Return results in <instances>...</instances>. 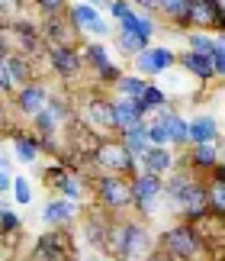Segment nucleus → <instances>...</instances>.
<instances>
[{
  "label": "nucleus",
  "mask_w": 225,
  "mask_h": 261,
  "mask_svg": "<svg viewBox=\"0 0 225 261\" xmlns=\"http://www.w3.org/2000/svg\"><path fill=\"white\" fill-rule=\"evenodd\" d=\"M164 197L180 210V216L187 219V223H200V219L209 213L206 184H200V180H196L193 168H190V171H171L167 174V180H164Z\"/></svg>",
  "instance_id": "1"
},
{
  "label": "nucleus",
  "mask_w": 225,
  "mask_h": 261,
  "mask_svg": "<svg viewBox=\"0 0 225 261\" xmlns=\"http://www.w3.org/2000/svg\"><path fill=\"white\" fill-rule=\"evenodd\" d=\"M106 252L116 261H138L151 255V236L142 219H122L106 229Z\"/></svg>",
  "instance_id": "2"
},
{
  "label": "nucleus",
  "mask_w": 225,
  "mask_h": 261,
  "mask_svg": "<svg viewBox=\"0 0 225 261\" xmlns=\"http://www.w3.org/2000/svg\"><path fill=\"white\" fill-rule=\"evenodd\" d=\"M161 252L171 255L174 261H193L203 252V239H200V229L196 223H177L171 226L164 236H161Z\"/></svg>",
  "instance_id": "3"
},
{
  "label": "nucleus",
  "mask_w": 225,
  "mask_h": 261,
  "mask_svg": "<svg viewBox=\"0 0 225 261\" xmlns=\"http://www.w3.org/2000/svg\"><path fill=\"white\" fill-rule=\"evenodd\" d=\"M174 26L187 29H216V33H225V0H187V10L174 19Z\"/></svg>",
  "instance_id": "4"
},
{
  "label": "nucleus",
  "mask_w": 225,
  "mask_h": 261,
  "mask_svg": "<svg viewBox=\"0 0 225 261\" xmlns=\"http://www.w3.org/2000/svg\"><path fill=\"white\" fill-rule=\"evenodd\" d=\"M129 187H132V203L142 216H155L161 200H164V180L158 174H148V171H135L129 177Z\"/></svg>",
  "instance_id": "5"
},
{
  "label": "nucleus",
  "mask_w": 225,
  "mask_h": 261,
  "mask_svg": "<svg viewBox=\"0 0 225 261\" xmlns=\"http://www.w3.org/2000/svg\"><path fill=\"white\" fill-rule=\"evenodd\" d=\"M97 200L109 213H126L132 206V187H129L126 174H112V171L100 174L97 177Z\"/></svg>",
  "instance_id": "6"
},
{
  "label": "nucleus",
  "mask_w": 225,
  "mask_h": 261,
  "mask_svg": "<svg viewBox=\"0 0 225 261\" xmlns=\"http://www.w3.org/2000/svg\"><path fill=\"white\" fill-rule=\"evenodd\" d=\"M68 23L74 26L77 33H90V36H97V39H106L112 33L109 23L100 16V10L90 7V4H84V0H77V4L68 7Z\"/></svg>",
  "instance_id": "7"
},
{
  "label": "nucleus",
  "mask_w": 225,
  "mask_h": 261,
  "mask_svg": "<svg viewBox=\"0 0 225 261\" xmlns=\"http://www.w3.org/2000/svg\"><path fill=\"white\" fill-rule=\"evenodd\" d=\"M132 62H135V74L155 77V74H161V71H167V68L177 65V52L167 48V45H148V48H142Z\"/></svg>",
  "instance_id": "8"
},
{
  "label": "nucleus",
  "mask_w": 225,
  "mask_h": 261,
  "mask_svg": "<svg viewBox=\"0 0 225 261\" xmlns=\"http://www.w3.org/2000/svg\"><path fill=\"white\" fill-rule=\"evenodd\" d=\"M97 165L103 171H112V174H135L138 171V158L126 152L122 142H103L97 148Z\"/></svg>",
  "instance_id": "9"
},
{
  "label": "nucleus",
  "mask_w": 225,
  "mask_h": 261,
  "mask_svg": "<svg viewBox=\"0 0 225 261\" xmlns=\"http://www.w3.org/2000/svg\"><path fill=\"white\" fill-rule=\"evenodd\" d=\"M145 116H148V107L142 103V97H112V129L116 133L138 126Z\"/></svg>",
  "instance_id": "10"
},
{
  "label": "nucleus",
  "mask_w": 225,
  "mask_h": 261,
  "mask_svg": "<svg viewBox=\"0 0 225 261\" xmlns=\"http://www.w3.org/2000/svg\"><path fill=\"white\" fill-rule=\"evenodd\" d=\"M48 65H52V71L61 74V77H74L80 71V65H84V58L74 45H48Z\"/></svg>",
  "instance_id": "11"
},
{
  "label": "nucleus",
  "mask_w": 225,
  "mask_h": 261,
  "mask_svg": "<svg viewBox=\"0 0 225 261\" xmlns=\"http://www.w3.org/2000/svg\"><path fill=\"white\" fill-rule=\"evenodd\" d=\"M74 216H77V200L71 197H55L42 206V223L48 229H65Z\"/></svg>",
  "instance_id": "12"
},
{
  "label": "nucleus",
  "mask_w": 225,
  "mask_h": 261,
  "mask_svg": "<svg viewBox=\"0 0 225 261\" xmlns=\"http://www.w3.org/2000/svg\"><path fill=\"white\" fill-rule=\"evenodd\" d=\"M222 142L216 139V142H196L190 145V155H187V165L193 168V171H212L216 165H222Z\"/></svg>",
  "instance_id": "13"
},
{
  "label": "nucleus",
  "mask_w": 225,
  "mask_h": 261,
  "mask_svg": "<svg viewBox=\"0 0 225 261\" xmlns=\"http://www.w3.org/2000/svg\"><path fill=\"white\" fill-rule=\"evenodd\" d=\"M45 103H48V90L42 84H36V81H29V84H23L16 90V110L23 116H29V119H33L36 113H42Z\"/></svg>",
  "instance_id": "14"
},
{
  "label": "nucleus",
  "mask_w": 225,
  "mask_h": 261,
  "mask_svg": "<svg viewBox=\"0 0 225 261\" xmlns=\"http://www.w3.org/2000/svg\"><path fill=\"white\" fill-rule=\"evenodd\" d=\"M138 162H142V171L158 174V177H167L174 171V152H171L167 145H151Z\"/></svg>",
  "instance_id": "15"
},
{
  "label": "nucleus",
  "mask_w": 225,
  "mask_h": 261,
  "mask_svg": "<svg viewBox=\"0 0 225 261\" xmlns=\"http://www.w3.org/2000/svg\"><path fill=\"white\" fill-rule=\"evenodd\" d=\"M155 119L167 126V133H171V145H190V119H183L177 110L164 107V110H158V113H155Z\"/></svg>",
  "instance_id": "16"
},
{
  "label": "nucleus",
  "mask_w": 225,
  "mask_h": 261,
  "mask_svg": "<svg viewBox=\"0 0 225 261\" xmlns=\"http://www.w3.org/2000/svg\"><path fill=\"white\" fill-rule=\"evenodd\" d=\"M177 62L183 65V71H187L190 77H196L200 84H209L212 77H216V71H212V62H209V55H200V52H180L177 55Z\"/></svg>",
  "instance_id": "17"
},
{
  "label": "nucleus",
  "mask_w": 225,
  "mask_h": 261,
  "mask_svg": "<svg viewBox=\"0 0 225 261\" xmlns=\"http://www.w3.org/2000/svg\"><path fill=\"white\" fill-rule=\"evenodd\" d=\"M209 184H206V203H209V213L212 216H225V168L216 165L209 171Z\"/></svg>",
  "instance_id": "18"
},
{
  "label": "nucleus",
  "mask_w": 225,
  "mask_h": 261,
  "mask_svg": "<svg viewBox=\"0 0 225 261\" xmlns=\"http://www.w3.org/2000/svg\"><path fill=\"white\" fill-rule=\"evenodd\" d=\"M65 236H61V229H55V232H42L36 239V258L42 261H65Z\"/></svg>",
  "instance_id": "19"
},
{
  "label": "nucleus",
  "mask_w": 225,
  "mask_h": 261,
  "mask_svg": "<svg viewBox=\"0 0 225 261\" xmlns=\"http://www.w3.org/2000/svg\"><path fill=\"white\" fill-rule=\"evenodd\" d=\"M219 136H222V126H219L216 116L200 113V116L190 119V145H196V142H216Z\"/></svg>",
  "instance_id": "20"
},
{
  "label": "nucleus",
  "mask_w": 225,
  "mask_h": 261,
  "mask_svg": "<svg viewBox=\"0 0 225 261\" xmlns=\"http://www.w3.org/2000/svg\"><path fill=\"white\" fill-rule=\"evenodd\" d=\"M48 184H52L61 197H71V200L84 197V184H80V177L65 171V168H52V171H48Z\"/></svg>",
  "instance_id": "21"
},
{
  "label": "nucleus",
  "mask_w": 225,
  "mask_h": 261,
  "mask_svg": "<svg viewBox=\"0 0 225 261\" xmlns=\"http://www.w3.org/2000/svg\"><path fill=\"white\" fill-rule=\"evenodd\" d=\"M119 142L126 145V152L129 155H135V158H142L151 148V142H148V123L142 119L138 126H132V129H122L119 133Z\"/></svg>",
  "instance_id": "22"
},
{
  "label": "nucleus",
  "mask_w": 225,
  "mask_h": 261,
  "mask_svg": "<svg viewBox=\"0 0 225 261\" xmlns=\"http://www.w3.org/2000/svg\"><path fill=\"white\" fill-rule=\"evenodd\" d=\"M119 29L142 36L145 42H151V36L158 33V26H155V19H151V13H142V10H132L126 19H119Z\"/></svg>",
  "instance_id": "23"
},
{
  "label": "nucleus",
  "mask_w": 225,
  "mask_h": 261,
  "mask_svg": "<svg viewBox=\"0 0 225 261\" xmlns=\"http://www.w3.org/2000/svg\"><path fill=\"white\" fill-rule=\"evenodd\" d=\"M13 152L23 165H36L42 155V142H39V136H13Z\"/></svg>",
  "instance_id": "24"
},
{
  "label": "nucleus",
  "mask_w": 225,
  "mask_h": 261,
  "mask_svg": "<svg viewBox=\"0 0 225 261\" xmlns=\"http://www.w3.org/2000/svg\"><path fill=\"white\" fill-rule=\"evenodd\" d=\"M151 81L145 74H122L116 84H112V90H116V97H142L145 94V87Z\"/></svg>",
  "instance_id": "25"
},
{
  "label": "nucleus",
  "mask_w": 225,
  "mask_h": 261,
  "mask_svg": "<svg viewBox=\"0 0 225 261\" xmlns=\"http://www.w3.org/2000/svg\"><path fill=\"white\" fill-rule=\"evenodd\" d=\"M80 58H84V62L94 68L97 74L103 71V68H109V65H112V55L106 52V45H100V42H87L84 48H80Z\"/></svg>",
  "instance_id": "26"
},
{
  "label": "nucleus",
  "mask_w": 225,
  "mask_h": 261,
  "mask_svg": "<svg viewBox=\"0 0 225 261\" xmlns=\"http://www.w3.org/2000/svg\"><path fill=\"white\" fill-rule=\"evenodd\" d=\"M71 23H65V19H58V13H52L45 19V39L52 45H71Z\"/></svg>",
  "instance_id": "27"
},
{
  "label": "nucleus",
  "mask_w": 225,
  "mask_h": 261,
  "mask_svg": "<svg viewBox=\"0 0 225 261\" xmlns=\"http://www.w3.org/2000/svg\"><path fill=\"white\" fill-rule=\"evenodd\" d=\"M87 116L97 129H112V100H90Z\"/></svg>",
  "instance_id": "28"
},
{
  "label": "nucleus",
  "mask_w": 225,
  "mask_h": 261,
  "mask_svg": "<svg viewBox=\"0 0 225 261\" xmlns=\"http://www.w3.org/2000/svg\"><path fill=\"white\" fill-rule=\"evenodd\" d=\"M151 42H145L142 36L135 33H126V29H116V52H122L126 58H135L142 48H148Z\"/></svg>",
  "instance_id": "29"
},
{
  "label": "nucleus",
  "mask_w": 225,
  "mask_h": 261,
  "mask_svg": "<svg viewBox=\"0 0 225 261\" xmlns=\"http://www.w3.org/2000/svg\"><path fill=\"white\" fill-rule=\"evenodd\" d=\"M10 33L16 36V42H19V48H23L26 55H36V48H39V33L33 29V23H13V26H10Z\"/></svg>",
  "instance_id": "30"
},
{
  "label": "nucleus",
  "mask_w": 225,
  "mask_h": 261,
  "mask_svg": "<svg viewBox=\"0 0 225 261\" xmlns=\"http://www.w3.org/2000/svg\"><path fill=\"white\" fill-rule=\"evenodd\" d=\"M7 71L13 77V84H19V87L33 81V65H29V58H23V55H7Z\"/></svg>",
  "instance_id": "31"
},
{
  "label": "nucleus",
  "mask_w": 225,
  "mask_h": 261,
  "mask_svg": "<svg viewBox=\"0 0 225 261\" xmlns=\"http://www.w3.org/2000/svg\"><path fill=\"white\" fill-rule=\"evenodd\" d=\"M187 48L200 55H212L216 52V36H209L206 29H190L187 33Z\"/></svg>",
  "instance_id": "32"
},
{
  "label": "nucleus",
  "mask_w": 225,
  "mask_h": 261,
  "mask_svg": "<svg viewBox=\"0 0 225 261\" xmlns=\"http://www.w3.org/2000/svg\"><path fill=\"white\" fill-rule=\"evenodd\" d=\"M142 103L148 107V113H158V110H164L167 107V94L161 90L158 84H148L145 87V94H142Z\"/></svg>",
  "instance_id": "33"
},
{
  "label": "nucleus",
  "mask_w": 225,
  "mask_h": 261,
  "mask_svg": "<svg viewBox=\"0 0 225 261\" xmlns=\"http://www.w3.org/2000/svg\"><path fill=\"white\" fill-rule=\"evenodd\" d=\"M13 200L19 206L33 203V184H29V177H13Z\"/></svg>",
  "instance_id": "34"
},
{
  "label": "nucleus",
  "mask_w": 225,
  "mask_h": 261,
  "mask_svg": "<svg viewBox=\"0 0 225 261\" xmlns=\"http://www.w3.org/2000/svg\"><path fill=\"white\" fill-rule=\"evenodd\" d=\"M0 232L4 236H16L19 232V216L13 210H7V206H0Z\"/></svg>",
  "instance_id": "35"
},
{
  "label": "nucleus",
  "mask_w": 225,
  "mask_h": 261,
  "mask_svg": "<svg viewBox=\"0 0 225 261\" xmlns=\"http://www.w3.org/2000/svg\"><path fill=\"white\" fill-rule=\"evenodd\" d=\"M148 142L151 145H171V133H167V126L164 123H148Z\"/></svg>",
  "instance_id": "36"
},
{
  "label": "nucleus",
  "mask_w": 225,
  "mask_h": 261,
  "mask_svg": "<svg viewBox=\"0 0 225 261\" xmlns=\"http://www.w3.org/2000/svg\"><path fill=\"white\" fill-rule=\"evenodd\" d=\"M187 10V0H158V13H164L167 19H177Z\"/></svg>",
  "instance_id": "37"
},
{
  "label": "nucleus",
  "mask_w": 225,
  "mask_h": 261,
  "mask_svg": "<svg viewBox=\"0 0 225 261\" xmlns=\"http://www.w3.org/2000/svg\"><path fill=\"white\" fill-rule=\"evenodd\" d=\"M45 110H48L52 116H58V123H65V119L71 116V107H68V100H61V97H48Z\"/></svg>",
  "instance_id": "38"
},
{
  "label": "nucleus",
  "mask_w": 225,
  "mask_h": 261,
  "mask_svg": "<svg viewBox=\"0 0 225 261\" xmlns=\"http://www.w3.org/2000/svg\"><path fill=\"white\" fill-rule=\"evenodd\" d=\"M13 187V171H10V158L0 155V194H7V190Z\"/></svg>",
  "instance_id": "39"
},
{
  "label": "nucleus",
  "mask_w": 225,
  "mask_h": 261,
  "mask_svg": "<svg viewBox=\"0 0 225 261\" xmlns=\"http://www.w3.org/2000/svg\"><path fill=\"white\" fill-rule=\"evenodd\" d=\"M132 10H135V7H132L129 0H112V4H109V16L119 23V19H126V16L132 13Z\"/></svg>",
  "instance_id": "40"
},
{
  "label": "nucleus",
  "mask_w": 225,
  "mask_h": 261,
  "mask_svg": "<svg viewBox=\"0 0 225 261\" xmlns=\"http://www.w3.org/2000/svg\"><path fill=\"white\" fill-rule=\"evenodd\" d=\"M33 4L42 10L45 16H52V13H61V10L68 7V0H33Z\"/></svg>",
  "instance_id": "41"
},
{
  "label": "nucleus",
  "mask_w": 225,
  "mask_h": 261,
  "mask_svg": "<svg viewBox=\"0 0 225 261\" xmlns=\"http://www.w3.org/2000/svg\"><path fill=\"white\" fill-rule=\"evenodd\" d=\"M16 84H13V77H10V71H7V58H0V94H10Z\"/></svg>",
  "instance_id": "42"
},
{
  "label": "nucleus",
  "mask_w": 225,
  "mask_h": 261,
  "mask_svg": "<svg viewBox=\"0 0 225 261\" xmlns=\"http://www.w3.org/2000/svg\"><path fill=\"white\" fill-rule=\"evenodd\" d=\"M209 62H212V71H216V77H225V52L216 45V52L209 55Z\"/></svg>",
  "instance_id": "43"
},
{
  "label": "nucleus",
  "mask_w": 225,
  "mask_h": 261,
  "mask_svg": "<svg viewBox=\"0 0 225 261\" xmlns=\"http://www.w3.org/2000/svg\"><path fill=\"white\" fill-rule=\"evenodd\" d=\"M129 4L135 10H142V13H151V16L158 13V0H129Z\"/></svg>",
  "instance_id": "44"
},
{
  "label": "nucleus",
  "mask_w": 225,
  "mask_h": 261,
  "mask_svg": "<svg viewBox=\"0 0 225 261\" xmlns=\"http://www.w3.org/2000/svg\"><path fill=\"white\" fill-rule=\"evenodd\" d=\"M84 4L97 7V10H109V4H112V0H84Z\"/></svg>",
  "instance_id": "45"
},
{
  "label": "nucleus",
  "mask_w": 225,
  "mask_h": 261,
  "mask_svg": "<svg viewBox=\"0 0 225 261\" xmlns=\"http://www.w3.org/2000/svg\"><path fill=\"white\" fill-rule=\"evenodd\" d=\"M84 261H116V258H106V255H100V252H90V255H84Z\"/></svg>",
  "instance_id": "46"
},
{
  "label": "nucleus",
  "mask_w": 225,
  "mask_h": 261,
  "mask_svg": "<svg viewBox=\"0 0 225 261\" xmlns=\"http://www.w3.org/2000/svg\"><path fill=\"white\" fill-rule=\"evenodd\" d=\"M145 261H174V258H171V255H164V252H161V255H148Z\"/></svg>",
  "instance_id": "47"
},
{
  "label": "nucleus",
  "mask_w": 225,
  "mask_h": 261,
  "mask_svg": "<svg viewBox=\"0 0 225 261\" xmlns=\"http://www.w3.org/2000/svg\"><path fill=\"white\" fill-rule=\"evenodd\" d=\"M216 45H219L222 52H225V33H219V36H216Z\"/></svg>",
  "instance_id": "48"
},
{
  "label": "nucleus",
  "mask_w": 225,
  "mask_h": 261,
  "mask_svg": "<svg viewBox=\"0 0 225 261\" xmlns=\"http://www.w3.org/2000/svg\"><path fill=\"white\" fill-rule=\"evenodd\" d=\"M222 168H225V158H222Z\"/></svg>",
  "instance_id": "49"
},
{
  "label": "nucleus",
  "mask_w": 225,
  "mask_h": 261,
  "mask_svg": "<svg viewBox=\"0 0 225 261\" xmlns=\"http://www.w3.org/2000/svg\"><path fill=\"white\" fill-rule=\"evenodd\" d=\"M222 129H225V126H222Z\"/></svg>",
  "instance_id": "50"
}]
</instances>
